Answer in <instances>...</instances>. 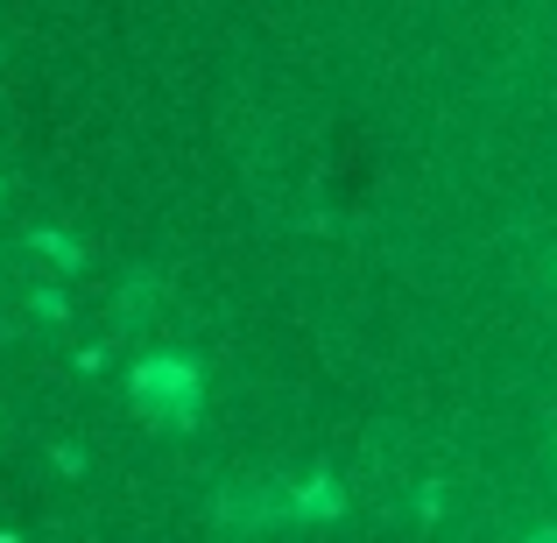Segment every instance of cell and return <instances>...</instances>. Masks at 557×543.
I'll list each match as a JSON object with an SVG mask.
<instances>
[{"instance_id":"cell-2","label":"cell","mask_w":557,"mask_h":543,"mask_svg":"<svg viewBox=\"0 0 557 543\" xmlns=\"http://www.w3.org/2000/svg\"><path fill=\"white\" fill-rule=\"evenodd\" d=\"M275 488H261V480H247V488H233L226 502H219V522H233V530H247V522H269L275 516Z\"/></svg>"},{"instance_id":"cell-1","label":"cell","mask_w":557,"mask_h":543,"mask_svg":"<svg viewBox=\"0 0 557 543\" xmlns=\"http://www.w3.org/2000/svg\"><path fill=\"white\" fill-rule=\"evenodd\" d=\"M135 395H141V409H156L163 423H190V409H198V374H190L184 360H149L135 374Z\"/></svg>"},{"instance_id":"cell-3","label":"cell","mask_w":557,"mask_h":543,"mask_svg":"<svg viewBox=\"0 0 557 543\" xmlns=\"http://www.w3.org/2000/svg\"><path fill=\"white\" fill-rule=\"evenodd\" d=\"M304 516H332V508H339V488H325V480H318V488H304Z\"/></svg>"}]
</instances>
